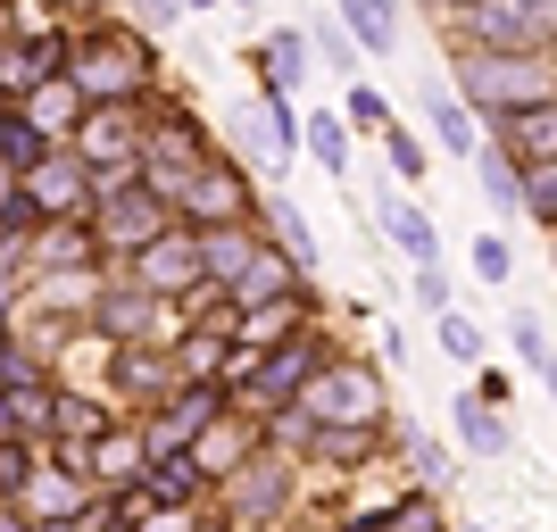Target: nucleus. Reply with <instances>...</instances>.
Segmentation results:
<instances>
[{
	"instance_id": "1",
	"label": "nucleus",
	"mask_w": 557,
	"mask_h": 532,
	"mask_svg": "<svg viewBox=\"0 0 557 532\" xmlns=\"http://www.w3.org/2000/svg\"><path fill=\"white\" fill-rule=\"evenodd\" d=\"M67 84L84 109H141V100L159 92V50H150V34L141 25H84L67 50Z\"/></svg>"
},
{
	"instance_id": "2",
	"label": "nucleus",
	"mask_w": 557,
	"mask_h": 532,
	"mask_svg": "<svg viewBox=\"0 0 557 532\" xmlns=\"http://www.w3.org/2000/svg\"><path fill=\"white\" fill-rule=\"evenodd\" d=\"M458 100L474 116H516V109H541L557 100V59L549 50H466L458 59Z\"/></svg>"
},
{
	"instance_id": "3",
	"label": "nucleus",
	"mask_w": 557,
	"mask_h": 532,
	"mask_svg": "<svg viewBox=\"0 0 557 532\" xmlns=\"http://www.w3.org/2000/svg\"><path fill=\"white\" fill-rule=\"evenodd\" d=\"M84 225L100 233V250H109V267H116V258L150 250V242L175 225V209H166V200L141 184V175H100V184H92V209H84Z\"/></svg>"
},
{
	"instance_id": "4",
	"label": "nucleus",
	"mask_w": 557,
	"mask_h": 532,
	"mask_svg": "<svg viewBox=\"0 0 557 532\" xmlns=\"http://www.w3.org/2000/svg\"><path fill=\"white\" fill-rule=\"evenodd\" d=\"M449 34L466 50H557V0H458Z\"/></svg>"
},
{
	"instance_id": "5",
	"label": "nucleus",
	"mask_w": 557,
	"mask_h": 532,
	"mask_svg": "<svg viewBox=\"0 0 557 532\" xmlns=\"http://www.w3.org/2000/svg\"><path fill=\"white\" fill-rule=\"evenodd\" d=\"M84 333H100V342H175V308L166 300H150L125 267H109L100 275V292H92V308H84Z\"/></svg>"
},
{
	"instance_id": "6",
	"label": "nucleus",
	"mask_w": 557,
	"mask_h": 532,
	"mask_svg": "<svg viewBox=\"0 0 557 532\" xmlns=\"http://www.w3.org/2000/svg\"><path fill=\"white\" fill-rule=\"evenodd\" d=\"M225 408H233L225 383H175V392H166L150 417H134V433H141V449H150V458H184V449L209 433Z\"/></svg>"
},
{
	"instance_id": "7",
	"label": "nucleus",
	"mask_w": 557,
	"mask_h": 532,
	"mask_svg": "<svg viewBox=\"0 0 557 532\" xmlns=\"http://www.w3.org/2000/svg\"><path fill=\"white\" fill-rule=\"evenodd\" d=\"M258 216V184H250V166L242 159H200V175H191V191H184V209H175V225H191V233H209V225H250Z\"/></svg>"
},
{
	"instance_id": "8",
	"label": "nucleus",
	"mask_w": 557,
	"mask_h": 532,
	"mask_svg": "<svg viewBox=\"0 0 557 532\" xmlns=\"http://www.w3.org/2000/svg\"><path fill=\"white\" fill-rule=\"evenodd\" d=\"M225 125H233V150H242V166H267V175H283V166L300 159V109H292L283 92L242 100Z\"/></svg>"
},
{
	"instance_id": "9",
	"label": "nucleus",
	"mask_w": 557,
	"mask_h": 532,
	"mask_svg": "<svg viewBox=\"0 0 557 532\" xmlns=\"http://www.w3.org/2000/svg\"><path fill=\"white\" fill-rule=\"evenodd\" d=\"M175 383H184V374H175V349L166 342H116L109 349V392L100 399H109L116 417H150Z\"/></svg>"
},
{
	"instance_id": "10",
	"label": "nucleus",
	"mask_w": 557,
	"mask_h": 532,
	"mask_svg": "<svg viewBox=\"0 0 557 532\" xmlns=\"http://www.w3.org/2000/svg\"><path fill=\"white\" fill-rule=\"evenodd\" d=\"M125 275H134L150 300H166V308L200 300V292H209V283H200V233H191V225H166L150 250L125 258Z\"/></svg>"
},
{
	"instance_id": "11",
	"label": "nucleus",
	"mask_w": 557,
	"mask_h": 532,
	"mask_svg": "<svg viewBox=\"0 0 557 532\" xmlns=\"http://www.w3.org/2000/svg\"><path fill=\"white\" fill-rule=\"evenodd\" d=\"M317 424H383V374L367 358H325V374L300 399Z\"/></svg>"
},
{
	"instance_id": "12",
	"label": "nucleus",
	"mask_w": 557,
	"mask_h": 532,
	"mask_svg": "<svg viewBox=\"0 0 557 532\" xmlns=\"http://www.w3.org/2000/svg\"><path fill=\"white\" fill-rule=\"evenodd\" d=\"M283 508H292V458L283 449H258L250 466L225 474V524L233 532H267Z\"/></svg>"
},
{
	"instance_id": "13",
	"label": "nucleus",
	"mask_w": 557,
	"mask_h": 532,
	"mask_svg": "<svg viewBox=\"0 0 557 532\" xmlns=\"http://www.w3.org/2000/svg\"><path fill=\"white\" fill-rule=\"evenodd\" d=\"M67 150L92 166V184L100 175H141V109H84Z\"/></svg>"
},
{
	"instance_id": "14",
	"label": "nucleus",
	"mask_w": 557,
	"mask_h": 532,
	"mask_svg": "<svg viewBox=\"0 0 557 532\" xmlns=\"http://www.w3.org/2000/svg\"><path fill=\"white\" fill-rule=\"evenodd\" d=\"M25 250H34V283H50V275H100V267H109V250H100V233L84 225V216H50Z\"/></svg>"
},
{
	"instance_id": "15",
	"label": "nucleus",
	"mask_w": 557,
	"mask_h": 532,
	"mask_svg": "<svg viewBox=\"0 0 557 532\" xmlns=\"http://www.w3.org/2000/svg\"><path fill=\"white\" fill-rule=\"evenodd\" d=\"M250 67H258V92H300L308 75H317V50H308V25H267L250 42Z\"/></svg>"
},
{
	"instance_id": "16",
	"label": "nucleus",
	"mask_w": 557,
	"mask_h": 532,
	"mask_svg": "<svg viewBox=\"0 0 557 532\" xmlns=\"http://www.w3.org/2000/svg\"><path fill=\"white\" fill-rule=\"evenodd\" d=\"M17 184H25V200H34L42 216H84V209H92V166L75 159L67 141H59L34 175H17Z\"/></svg>"
},
{
	"instance_id": "17",
	"label": "nucleus",
	"mask_w": 557,
	"mask_h": 532,
	"mask_svg": "<svg viewBox=\"0 0 557 532\" xmlns=\"http://www.w3.org/2000/svg\"><path fill=\"white\" fill-rule=\"evenodd\" d=\"M84 508H92V483H84V474H75V466L59 458V449H50V458H42V474L25 483L17 516H25V524H67V516H84Z\"/></svg>"
},
{
	"instance_id": "18",
	"label": "nucleus",
	"mask_w": 557,
	"mask_h": 532,
	"mask_svg": "<svg viewBox=\"0 0 557 532\" xmlns=\"http://www.w3.org/2000/svg\"><path fill=\"white\" fill-rule=\"evenodd\" d=\"M374 225H383V242H392L408 267H442V233H433V216L417 209V191H392V184H383V200H374Z\"/></svg>"
},
{
	"instance_id": "19",
	"label": "nucleus",
	"mask_w": 557,
	"mask_h": 532,
	"mask_svg": "<svg viewBox=\"0 0 557 532\" xmlns=\"http://www.w3.org/2000/svg\"><path fill=\"white\" fill-rule=\"evenodd\" d=\"M308 317H317V292H283V300H258V308H242V317L225 324L242 349H275V342H292V333H308Z\"/></svg>"
},
{
	"instance_id": "20",
	"label": "nucleus",
	"mask_w": 557,
	"mask_h": 532,
	"mask_svg": "<svg viewBox=\"0 0 557 532\" xmlns=\"http://www.w3.org/2000/svg\"><path fill=\"white\" fill-rule=\"evenodd\" d=\"M109 424H125V417H116L100 392H67V383H59V392H50V433L42 441L50 449H92Z\"/></svg>"
},
{
	"instance_id": "21",
	"label": "nucleus",
	"mask_w": 557,
	"mask_h": 532,
	"mask_svg": "<svg viewBox=\"0 0 557 532\" xmlns=\"http://www.w3.org/2000/svg\"><path fill=\"white\" fill-rule=\"evenodd\" d=\"M258 250H267L258 216H250V225H209V233H200V283H209L216 300H225L233 283H242V267H250Z\"/></svg>"
},
{
	"instance_id": "22",
	"label": "nucleus",
	"mask_w": 557,
	"mask_h": 532,
	"mask_svg": "<svg viewBox=\"0 0 557 532\" xmlns=\"http://www.w3.org/2000/svg\"><path fill=\"white\" fill-rule=\"evenodd\" d=\"M417 109H424V134L442 141L449 159H474V150H483V116L466 109V100L449 92L442 75H433V84H424V92H417Z\"/></svg>"
},
{
	"instance_id": "23",
	"label": "nucleus",
	"mask_w": 557,
	"mask_h": 532,
	"mask_svg": "<svg viewBox=\"0 0 557 532\" xmlns=\"http://www.w3.org/2000/svg\"><path fill=\"white\" fill-rule=\"evenodd\" d=\"M134 499L141 508H200V499H209V466L191 458H150V474H141L134 483Z\"/></svg>"
},
{
	"instance_id": "24",
	"label": "nucleus",
	"mask_w": 557,
	"mask_h": 532,
	"mask_svg": "<svg viewBox=\"0 0 557 532\" xmlns=\"http://www.w3.org/2000/svg\"><path fill=\"white\" fill-rule=\"evenodd\" d=\"M258 233H275V250L292 258V267H300V275H317V267H325V258H317V233H308V216H300V200H292V191H258Z\"/></svg>"
},
{
	"instance_id": "25",
	"label": "nucleus",
	"mask_w": 557,
	"mask_h": 532,
	"mask_svg": "<svg viewBox=\"0 0 557 532\" xmlns=\"http://www.w3.org/2000/svg\"><path fill=\"white\" fill-rule=\"evenodd\" d=\"M491 141H499V150H508L516 166H541V159H557V100L499 116V125H491Z\"/></svg>"
},
{
	"instance_id": "26",
	"label": "nucleus",
	"mask_w": 557,
	"mask_h": 532,
	"mask_svg": "<svg viewBox=\"0 0 557 532\" xmlns=\"http://www.w3.org/2000/svg\"><path fill=\"white\" fill-rule=\"evenodd\" d=\"M300 283H308V275H300V267H292V258L275 250V242H267V250H258L250 267H242V283L225 292V308L242 317V308H258V300H283V292H300Z\"/></svg>"
},
{
	"instance_id": "27",
	"label": "nucleus",
	"mask_w": 557,
	"mask_h": 532,
	"mask_svg": "<svg viewBox=\"0 0 557 532\" xmlns=\"http://www.w3.org/2000/svg\"><path fill=\"white\" fill-rule=\"evenodd\" d=\"M474 184H483V200H491V216H524V166L508 159V150H499V141L483 134V150H474Z\"/></svg>"
},
{
	"instance_id": "28",
	"label": "nucleus",
	"mask_w": 557,
	"mask_h": 532,
	"mask_svg": "<svg viewBox=\"0 0 557 532\" xmlns=\"http://www.w3.org/2000/svg\"><path fill=\"white\" fill-rule=\"evenodd\" d=\"M349 25V42L367 50V59H392L399 50V0H333Z\"/></svg>"
},
{
	"instance_id": "29",
	"label": "nucleus",
	"mask_w": 557,
	"mask_h": 532,
	"mask_svg": "<svg viewBox=\"0 0 557 532\" xmlns=\"http://www.w3.org/2000/svg\"><path fill=\"white\" fill-rule=\"evenodd\" d=\"M17 109H25V125H34L42 141H67V134H75V116H84V100H75L67 75H50V84H34Z\"/></svg>"
},
{
	"instance_id": "30",
	"label": "nucleus",
	"mask_w": 557,
	"mask_h": 532,
	"mask_svg": "<svg viewBox=\"0 0 557 532\" xmlns=\"http://www.w3.org/2000/svg\"><path fill=\"white\" fill-rule=\"evenodd\" d=\"M50 150H59V141H42V134H34L17 100H0V175L17 184V175H34V166L50 159Z\"/></svg>"
},
{
	"instance_id": "31",
	"label": "nucleus",
	"mask_w": 557,
	"mask_h": 532,
	"mask_svg": "<svg viewBox=\"0 0 557 532\" xmlns=\"http://www.w3.org/2000/svg\"><path fill=\"white\" fill-rule=\"evenodd\" d=\"M300 150L325 166V175H349V116H333V109L300 116Z\"/></svg>"
},
{
	"instance_id": "32",
	"label": "nucleus",
	"mask_w": 557,
	"mask_h": 532,
	"mask_svg": "<svg viewBox=\"0 0 557 532\" xmlns=\"http://www.w3.org/2000/svg\"><path fill=\"white\" fill-rule=\"evenodd\" d=\"M458 449H466V458H499V449H508L499 408H491V399H474V392L458 399Z\"/></svg>"
},
{
	"instance_id": "33",
	"label": "nucleus",
	"mask_w": 557,
	"mask_h": 532,
	"mask_svg": "<svg viewBox=\"0 0 557 532\" xmlns=\"http://www.w3.org/2000/svg\"><path fill=\"white\" fill-rule=\"evenodd\" d=\"M42 458H50V449H42V441H0V508H17V499H25V483H34V474H42Z\"/></svg>"
},
{
	"instance_id": "34",
	"label": "nucleus",
	"mask_w": 557,
	"mask_h": 532,
	"mask_svg": "<svg viewBox=\"0 0 557 532\" xmlns=\"http://www.w3.org/2000/svg\"><path fill=\"white\" fill-rule=\"evenodd\" d=\"M508 342H516V358H524V367L549 383V399H557V349H549V333H541L533 308H516V317H508Z\"/></svg>"
},
{
	"instance_id": "35",
	"label": "nucleus",
	"mask_w": 557,
	"mask_h": 532,
	"mask_svg": "<svg viewBox=\"0 0 557 532\" xmlns=\"http://www.w3.org/2000/svg\"><path fill=\"white\" fill-rule=\"evenodd\" d=\"M433 342H442L449 367H483V324L466 317V308H442V317H433Z\"/></svg>"
},
{
	"instance_id": "36",
	"label": "nucleus",
	"mask_w": 557,
	"mask_h": 532,
	"mask_svg": "<svg viewBox=\"0 0 557 532\" xmlns=\"http://www.w3.org/2000/svg\"><path fill=\"white\" fill-rule=\"evenodd\" d=\"M308 50H317V67H325V75H358V59H367V50L349 42L342 17H317V25H308Z\"/></svg>"
},
{
	"instance_id": "37",
	"label": "nucleus",
	"mask_w": 557,
	"mask_h": 532,
	"mask_svg": "<svg viewBox=\"0 0 557 532\" xmlns=\"http://www.w3.org/2000/svg\"><path fill=\"white\" fill-rule=\"evenodd\" d=\"M358 532H449V524H442V508H433V491H408L383 524H358Z\"/></svg>"
},
{
	"instance_id": "38",
	"label": "nucleus",
	"mask_w": 557,
	"mask_h": 532,
	"mask_svg": "<svg viewBox=\"0 0 557 532\" xmlns=\"http://www.w3.org/2000/svg\"><path fill=\"white\" fill-rule=\"evenodd\" d=\"M383 159H392V175H399V184H408V191L424 184V141L408 134L399 116H392V125H383Z\"/></svg>"
},
{
	"instance_id": "39",
	"label": "nucleus",
	"mask_w": 557,
	"mask_h": 532,
	"mask_svg": "<svg viewBox=\"0 0 557 532\" xmlns=\"http://www.w3.org/2000/svg\"><path fill=\"white\" fill-rule=\"evenodd\" d=\"M466 258H474V275H483V283H508V275H516L508 233H474V250H466Z\"/></svg>"
},
{
	"instance_id": "40",
	"label": "nucleus",
	"mask_w": 557,
	"mask_h": 532,
	"mask_svg": "<svg viewBox=\"0 0 557 532\" xmlns=\"http://www.w3.org/2000/svg\"><path fill=\"white\" fill-rule=\"evenodd\" d=\"M524 209L541 216V225H557V159H541V166H524Z\"/></svg>"
},
{
	"instance_id": "41",
	"label": "nucleus",
	"mask_w": 557,
	"mask_h": 532,
	"mask_svg": "<svg viewBox=\"0 0 557 532\" xmlns=\"http://www.w3.org/2000/svg\"><path fill=\"white\" fill-rule=\"evenodd\" d=\"M408 458H417V483H424V491H442L449 474H458V466H449V449H442L433 433H417V441H408Z\"/></svg>"
},
{
	"instance_id": "42",
	"label": "nucleus",
	"mask_w": 557,
	"mask_h": 532,
	"mask_svg": "<svg viewBox=\"0 0 557 532\" xmlns=\"http://www.w3.org/2000/svg\"><path fill=\"white\" fill-rule=\"evenodd\" d=\"M349 125H374V134H383V125H392V100H383V92H374V84H349Z\"/></svg>"
},
{
	"instance_id": "43",
	"label": "nucleus",
	"mask_w": 557,
	"mask_h": 532,
	"mask_svg": "<svg viewBox=\"0 0 557 532\" xmlns=\"http://www.w3.org/2000/svg\"><path fill=\"white\" fill-rule=\"evenodd\" d=\"M175 17H184V0H125V25H141V34H166Z\"/></svg>"
},
{
	"instance_id": "44",
	"label": "nucleus",
	"mask_w": 557,
	"mask_h": 532,
	"mask_svg": "<svg viewBox=\"0 0 557 532\" xmlns=\"http://www.w3.org/2000/svg\"><path fill=\"white\" fill-rule=\"evenodd\" d=\"M125 532H209V524H200L191 508H141V516H134Z\"/></svg>"
},
{
	"instance_id": "45",
	"label": "nucleus",
	"mask_w": 557,
	"mask_h": 532,
	"mask_svg": "<svg viewBox=\"0 0 557 532\" xmlns=\"http://www.w3.org/2000/svg\"><path fill=\"white\" fill-rule=\"evenodd\" d=\"M417 300L433 308V317H442V308H458V300H449V275H442V267H417Z\"/></svg>"
},
{
	"instance_id": "46",
	"label": "nucleus",
	"mask_w": 557,
	"mask_h": 532,
	"mask_svg": "<svg viewBox=\"0 0 557 532\" xmlns=\"http://www.w3.org/2000/svg\"><path fill=\"white\" fill-rule=\"evenodd\" d=\"M25 349V333H17V317H0V374H9V358Z\"/></svg>"
},
{
	"instance_id": "47",
	"label": "nucleus",
	"mask_w": 557,
	"mask_h": 532,
	"mask_svg": "<svg viewBox=\"0 0 557 532\" xmlns=\"http://www.w3.org/2000/svg\"><path fill=\"white\" fill-rule=\"evenodd\" d=\"M0 441H17V408H9V392H0Z\"/></svg>"
},
{
	"instance_id": "48",
	"label": "nucleus",
	"mask_w": 557,
	"mask_h": 532,
	"mask_svg": "<svg viewBox=\"0 0 557 532\" xmlns=\"http://www.w3.org/2000/svg\"><path fill=\"white\" fill-rule=\"evenodd\" d=\"M184 9H191V17H200V9H225V0H184Z\"/></svg>"
},
{
	"instance_id": "49",
	"label": "nucleus",
	"mask_w": 557,
	"mask_h": 532,
	"mask_svg": "<svg viewBox=\"0 0 557 532\" xmlns=\"http://www.w3.org/2000/svg\"><path fill=\"white\" fill-rule=\"evenodd\" d=\"M50 9H92V0H50Z\"/></svg>"
},
{
	"instance_id": "50",
	"label": "nucleus",
	"mask_w": 557,
	"mask_h": 532,
	"mask_svg": "<svg viewBox=\"0 0 557 532\" xmlns=\"http://www.w3.org/2000/svg\"><path fill=\"white\" fill-rule=\"evenodd\" d=\"M225 9H258V0H225Z\"/></svg>"
},
{
	"instance_id": "51",
	"label": "nucleus",
	"mask_w": 557,
	"mask_h": 532,
	"mask_svg": "<svg viewBox=\"0 0 557 532\" xmlns=\"http://www.w3.org/2000/svg\"><path fill=\"white\" fill-rule=\"evenodd\" d=\"M458 532H491V524H458Z\"/></svg>"
},
{
	"instance_id": "52",
	"label": "nucleus",
	"mask_w": 557,
	"mask_h": 532,
	"mask_svg": "<svg viewBox=\"0 0 557 532\" xmlns=\"http://www.w3.org/2000/svg\"><path fill=\"white\" fill-rule=\"evenodd\" d=\"M549 233H557V225H549Z\"/></svg>"
}]
</instances>
